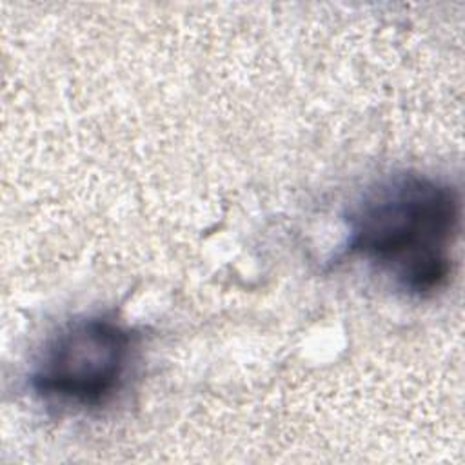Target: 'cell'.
Here are the masks:
<instances>
[{
	"label": "cell",
	"instance_id": "6da1fadb",
	"mask_svg": "<svg viewBox=\"0 0 465 465\" xmlns=\"http://www.w3.org/2000/svg\"><path fill=\"white\" fill-rule=\"evenodd\" d=\"M461 203L454 185L400 173L369 187L349 209L336 260H360L409 296L441 291L452 274Z\"/></svg>",
	"mask_w": 465,
	"mask_h": 465
},
{
	"label": "cell",
	"instance_id": "7a4b0ae2",
	"mask_svg": "<svg viewBox=\"0 0 465 465\" xmlns=\"http://www.w3.org/2000/svg\"><path fill=\"white\" fill-rule=\"evenodd\" d=\"M136 351L138 334L116 316H74L44 341L29 371V389L47 407L98 411L124 391Z\"/></svg>",
	"mask_w": 465,
	"mask_h": 465
}]
</instances>
